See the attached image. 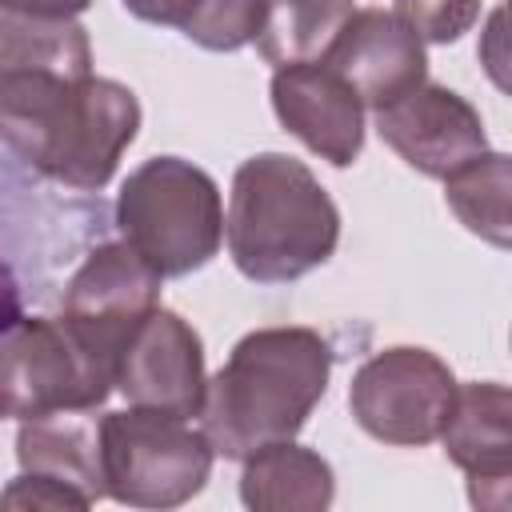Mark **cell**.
<instances>
[{"label":"cell","instance_id":"1","mask_svg":"<svg viewBox=\"0 0 512 512\" xmlns=\"http://www.w3.org/2000/svg\"><path fill=\"white\" fill-rule=\"evenodd\" d=\"M332 348L316 328L280 324L240 336L204 388L200 432L224 460L292 440L328 392Z\"/></svg>","mask_w":512,"mask_h":512},{"label":"cell","instance_id":"2","mask_svg":"<svg viewBox=\"0 0 512 512\" xmlns=\"http://www.w3.org/2000/svg\"><path fill=\"white\" fill-rule=\"evenodd\" d=\"M224 240L240 276L288 284L328 264L340 244V212L304 160L256 152L232 176Z\"/></svg>","mask_w":512,"mask_h":512},{"label":"cell","instance_id":"3","mask_svg":"<svg viewBox=\"0 0 512 512\" xmlns=\"http://www.w3.org/2000/svg\"><path fill=\"white\" fill-rule=\"evenodd\" d=\"M116 228L160 276H188L220 252V188L192 160L152 156L120 184Z\"/></svg>","mask_w":512,"mask_h":512},{"label":"cell","instance_id":"4","mask_svg":"<svg viewBox=\"0 0 512 512\" xmlns=\"http://www.w3.org/2000/svg\"><path fill=\"white\" fill-rule=\"evenodd\" d=\"M84 76H92L84 24L0 16V140L24 164L40 160Z\"/></svg>","mask_w":512,"mask_h":512},{"label":"cell","instance_id":"5","mask_svg":"<svg viewBox=\"0 0 512 512\" xmlns=\"http://www.w3.org/2000/svg\"><path fill=\"white\" fill-rule=\"evenodd\" d=\"M212 444L188 416L124 408L100 416L104 492L128 508H180L212 476Z\"/></svg>","mask_w":512,"mask_h":512},{"label":"cell","instance_id":"6","mask_svg":"<svg viewBox=\"0 0 512 512\" xmlns=\"http://www.w3.org/2000/svg\"><path fill=\"white\" fill-rule=\"evenodd\" d=\"M112 376L96 368L68 328L48 316H16L0 328V420L100 408Z\"/></svg>","mask_w":512,"mask_h":512},{"label":"cell","instance_id":"7","mask_svg":"<svg viewBox=\"0 0 512 512\" xmlns=\"http://www.w3.org/2000/svg\"><path fill=\"white\" fill-rule=\"evenodd\" d=\"M452 400H456L452 368L436 352L412 344H396L368 356L348 384L352 420L372 440L396 448H420L440 440Z\"/></svg>","mask_w":512,"mask_h":512},{"label":"cell","instance_id":"8","mask_svg":"<svg viewBox=\"0 0 512 512\" xmlns=\"http://www.w3.org/2000/svg\"><path fill=\"white\" fill-rule=\"evenodd\" d=\"M160 280L164 276L128 240H108L92 248L68 280L60 324L68 328L76 348L112 376L120 348L160 304Z\"/></svg>","mask_w":512,"mask_h":512},{"label":"cell","instance_id":"9","mask_svg":"<svg viewBox=\"0 0 512 512\" xmlns=\"http://www.w3.org/2000/svg\"><path fill=\"white\" fill-rule=\"evenodd\" d=\"M136 132H140L136 92L108 76H84L32 168L52 176L56 184L96 192L112 180Z\"/></svg>","mask_w":512,"mask_h":512},{"label":"cell","instance_id":"10","mask_svg":"<svg viewBox=\"0 0 512 512\" xmlns=\"http://www.w3.org/2000/svg\"><path fill=\"white\" fill-rule=\"evenodd\" d=\"M112 388L128 396V404L172 412V416H200L208 372H204V344L196 328L172 312L152 308L128 344L116 356Z\"/></svg>","mask_w":512,"mask_h":512},{"label":"cell","instance_id":"11","mask_svg":"<svg viewBox=\"0 0 512 512\" xmlns=\"http://www.w3.org/2000/svg\"><path fill=\"white\" fill-rule=\"evenodd\" d=\"M380 140L420 176L444 180L480 152H488V132L480 112L444 84H420L396 104L376 112Z\"/></svg>","mask_w":512,"mask_h":512},{"label":"cell","instance_id":"12","mask_svg":"<svg viewBox=\"0 0 512 512\" xmlns=\"http://www.w3.org/2000/svg\"><path fill=\"white\" fill-rule=\"evenodd\" d=\"M268 96L276 120L308 152L336 168L356 164L364 148V104L332 64H284L276 68Z\"/></svg>","mask_w":512,"mask_h":512},{"label":"cell","instance_id":"13","mask_svg":"<svg viewBox=\"0 0 512 512\" xmlns=\"http://www.w3.org/2000/svg\"><path fill=\"white\" fill-rule=\"evenodd\" d=\"M324 64H332L352 84L360 104L376 112L428 80L424 40L396 12H384V8L352 12L332 52L324 56Z\"/></svg>","mask_w":512,"mask_h":512},{"label":"cell","instance_id":"14","mask_svg":"<svg viewBox=\"0 0 512 512\" xmlns=\"http://www.w3.org/2000/svg\"><path fill=\"white\" fill-rule=\"evenodd\" d=\"M512 400L496 380L456 384L452 412L440 428L444 456L468 476V496L476 508H508L512 480Z\"/></svg>","mask_w":512,"mask_h":512},{"label":"cell","instance_id":"15","mask_svg":"<svg viewBox=\"0 0 512 512\" xmlns=\"http://www.w3.org/2000/svg\"><path fill=\"white\" fill-rule=\"evenodd\" d=\"M16 460L20 472L72 492L84 508L108 496L100 468V420L92 408L24 420L16 432Z\"/></svg>","mask_w":512,"mask_h":512},{"label":"cell","instance_id":"16","mask_svg":"<svg viewBox=\"0 0 512 512\" xmlns=\"http://www.w3.org/2000/svg\"><path fill=\"white\" fill-rule=\"evenodd\" d=\"M336 496L332 464L292 440L244 456L240 500L256 512H320Z\"/></svg>","mask_w":512,"mask_h":512},{"label":"cell","instance_id":"17","mask_svg":"<svg viewBox=\"0 0 512 512\" xmlns=\"http://www.w3.org/2000/svg\"><path fill=\"white\" fill-rule=\"evenodd\" d=\"M352 12V0H264L256 52L276 68L324 60Z\"/></svg>","mask_w":512,"mask_h":512},{"label":"cell","instance_id":"18","mask_svg":"<svg viewBox=\"0 0 512 512\" xmlns=\"http://www.w3.org/2000/svg\"><path fill=\"white\" fill-rule=\"evenodd\" d=\"M124 8L160 28L184 32L208 52H236L256 40L264 0H124Z\"/></svg>","mask_w":512,"mask_h":512},{"label":"cell","instance_id":"19","mask_svg":"<svg viewBox=\"0 0 512 512\" xmlns=\"http://www.w3.org/2000/svg\"><path fill=\"white\" fill-rule=\"evenodd\" d=\"M444 200L460 216L468 232L480 240L508 248V156L480 152L452 176H444Z\"/></svg>","mask_w":512,"mask_h":512},{"label":"cell","instance_id":"20","mask_svg":"<svg viewBox=\"0 0 512 512\" xmlns=\"http://www.w3.org/2000/svg\"><path fill=\"white\" fill-rule=\"evenodd\" d=\"M396 16L428 44H452L460 40L476 16L480 0H396Z\"/></svg>","mask_w":512,"mask_h":512},{"label":"cell","instance_id":"21","mask_svg":"<svg viewBox=\"0 0 512 512\" xmlns=\"http://www.w3.org/2000/svg\"><path fill=\"white\" fill-rule=\"evenodd\" d=\"M0 508H84L72 492L48 484V480H36L28 472H20L4 492H0Z\"/></svg>","mask_w":512,"mask_h":512},{"label":"cell","instance_id":"22","mask_svg":"<svg viewBox=\"0 0 512 512\" xmlns=\"http://www.w3.org/2000/svg\"><path fill=\"white\" fill-rule=\"evenodd\" d=\"M88 8H92V0H0V12L40 16V20H76Z\"/></svg>","mask_w":512,"mask_h":512},{"label":"cell","instance_id":"23","mask_svg":"<svg viewBox=\"0 0 512 512\" xmlns=\"http://www.w3.org/2000/svg\"><path fill=\"white\" fill-rule=\"evenodd\" d=\"M20 316V288H16V276L8 272V264L0 260V328L12 324Z\"/></svg>","mask_w":512,"mask_h":512}]
</instances>
